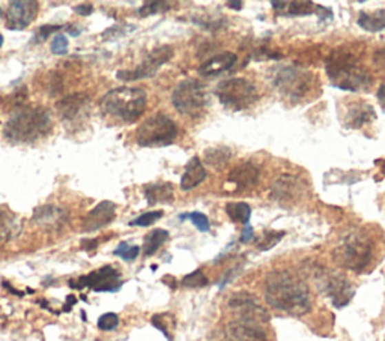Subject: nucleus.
<instances>
[{
    "label": "nucleus",
    "mask_w": 385,
    "mask_h": 341,
    "mask_svg": "<svg viewBox=\"0 0 385 341\" xmlns=\"http://www.w3.org/2000/svg\"><path fill=\"white\" fill-rule=\"evenodd\" d=\"M264 296L277 311L304 316L312 310V296L307 282L291 271H273L265 278Z\"/></svg>",
    "instance_id": "1"
},
{
    "label": "nucleus",
    "mask_w": 385,
    "mask_h": 341,
    "mask_svg": "<svg viewBox=\"0 0 385 341\" xmlns=\"http://www.w3.org/2000/svg\"><path fill=\"white\" fill-rule=\"evenodd\" d=\"M52 127V113L44 107H24L8 119L3 136L14 145L30 143L47 136Z\"/></svg>",
    "instance_id": "2"
},
{
    "label": "nucleus",
    "mask_w": 385,
    "mask_h": 341,
    "mask_svg": "<svg viewBox=\"0 0 385 341\" xmlns=\"http://www.w3.org/2000/svg\"><path fill=\"white\" fill-rule=\"evenodd\" d=\"M326 74L333 86L349 92H358L360 89L368 87L372 81L358 57L343 50L330 54L326 61Z\"/></svg>",
    "instance_id": "3"
},
{
    "label": "nucleus",
    "mask_w": 385,
    "mask_h": 341,
    "mask_svg": "<svg viewBox=\"0 0 385 341\" xmlns=\"http://www.w3.org/2000/svg\"><path fill=\"white\" fill-rule=\"evenodd\" d=\"M147 95L141 87H116L109 90L101 101V110L125 123L136 122L145 113Z\"/></svg>",
    "instance_id": "4"
},
{
    "label": "nucleus",
    "mask_w": 385,
    "mask_h": 341,
    "mask_svg": "<svg viewBox=\"0 0 385 341\" xmlns=\"http://www.w3.org/2000/svg\"><path fill=\"white\" fill-rule=\"evenodd\" d=\"M333 257L334 262L342 268L363 272L373 257V244L364 231L352 230L343 236L340 244L335 247Z\"/></svg>",
    "instance_id": "5"
},
{
    "label": "nucleus",
    "mask_w": 385,
    "mask_h": 341,
    "mask_svg": "<svg viewBox=\"0 0 385 341\" xmlns=\"http://www.w3.org/2000/svg\"><path fill=\"white\" fill-rule=\"evenodd\" d=\"M273 85L278 92L289 98L291 101H300L306 98L313 89L315 76L312 71L300 68V66H278L273 72Z\"/></svg>",
    "instance_id": "6"
},
{
    "label": "nucleus",
    "mask_w": 385,
    "mask_h": 341,
    "mask_svg": "<svg viewBox=\"0 0 385 341\" xmlns=\"http://www.w3.org/2000/svg\"><path fill=\"white\" fill-rule=\"evenodd\" d=\"M178 137V125L167 114L157 113L141 123L136 141L142 147H163L174 143Z\"/></svg>",
    "instance_id": "7"
},
{
    "label": "nucleus",
    "mask_w": 385,
    "mask_h": 341,
    "mask_svg": "<svg viewBox=\"0 0 385 341\" xmlns=\"http://www.w3.org/2000/svg\"><path fill=\"white\" fill-rule=\"evenodd\" d=\"M216 95L226 109L241 112L250 109L259 99V90L247 79H229L221 81L216 89Z\"/></svg>",
    "instance_id": "8"
},
{
    "label": "nucleus",
    "mask_w": 385,
    "mask_h": 341,
    "mask_svg": "<svg viewBox=\"0 0 385 341\" xmlns=\"http://www.w3.org/2000/svg\"><path fill=\"white\" fill-rule=\"evenodd\" d=\"M171 104L178 113L190 118H198L208 105V92L200 81L187 79L175 87L171 94Z\"/></svg>",
    "instance_id": "9"
},
{
    "label": "nucleus",
    "mask_w": 385,
    "mask_h": 341,
    "mask_svg": "<svg viewBox=\"0 0 385 341\" xmlns=\"http://www.w3.org/2000/svg\"><path fill=\"white\" fill-rule=\"evenodd\" d=\"M68 285L76 290L91 289L98 293H116L124 286V281L121 278V272L114 266L105 265L100 269L89 272L87 276L71 280Z\"/></svg>",
    "instance_id": "10"
},
{
    "label": "nucleus",
    "mask_w": 385,
    "mask_h": 341,
    "mask_svg": "<svg viewBox=\"0 0 385 341\" xmlns=\"http://www.w3.org/2000/svg\"><path fill=\"white\" fill-rule=\"evenodd\" d=\"M171 56H174V48L170 45H161L154 48L136 68L118 71L116 79L121 81H137L143 79H151L158 72L160 66L171 59Z\"/></svg>",
    "instance_id": "11"
},
{
    "label": "nucleus",
    "mask_w": 385,
    "mask_h": 341,
    "mask_svg": "<svg viewBox=\"0 0 385 341\" xmlns=\"http://www.w3.org/2000/svg\"><path fill=\"white\" fill-rule=\"evenodd\" d=\"M318 287H321L322 292L331 299V302L337 309H342L349 304L352 296L355 295V290L352 287L346 277L340 273L330 271H318L316 272Z\"/></svg>",
    "instance_id": "12"
},
{
    "label": "nucleus",
    "mask_w": 385,
    "mask_h": 341,
    "mask_svg": "<svg viewBox=\"0 0 385 341\" xmlns=\"http://www.w3.org/2000/svg\"><path fill=\"white\" fill-rule=\"evenodd\" d=\"M91 104V96L85 92H77L62 98L61 101L57 103L56 109L65 125H68V127H77V125L83 123L85 119L89 118V113H91L92 107Z\"/></svg>",
    "instance_id": "13"
},
{
    "label": "nucleus",
    "mask_w": 385,
    "mask_h": 341,
    "mask_svg": "<svg viewBox=\"0 0 385 341\" xmlns=\"http://www.w3.org/2000/svg\"><path fill=\"white\" fill-rule=\"evenodd\" d=\"M39 11V3L34 0H15L8 6L5 14V26L10 30L28 29L32 21L37 19Z\"/></svg>",
    "instance_id": "14"
},
{
    "label": "nucleus",
    "mask_w": 385,
    "mask_h": 341,
    "mask_svg": "<svg viewBox=\"0 0 385 341\" xmlns=\"http://www.w3.org/2000/svg\"><path fill=\"white\" fill-rule=\"evenodd\" d=\"M226 334L232 341H269L264 323L249 318L233 319L227 325Z\"/></svg>",
    "instance_id": "15"
},
{
    "label": "nucleus",
    "mask_w": 385,
    "mask_h": 341,
    "mask_svg": "<svg viewBox=\"0 0 385 341\" xmlns=\"http://www.w3.org/2000/svg\"><path fill=\"white\" fill-rule=\"evenodd\" d=\"M229 309L238 314V318L255 319L262 323H267L269 320L268 311L258 302L255 296L247 292H238L232 295V298L229 299Z\"/></svg>",
    "instance_id": "16"
},
{
    "label": "nucleus",
    "mask_w": 385,
    "mask_h": 341,
    "mask_svg": "<svg viewBox=\"0 0 385 341\" xmlns=\"http://www.w3.org/2000/svg\"><path fill=\"white\" fill-rule=\"evenodd\" d=\"M116 218V205L110 200H103L86 215L83 221V231L92 233L100 230Z\"/></svg>",
    "instance_id": "17"
},
{
    "label": "nucleus",
    "mask_w": 385,
    "mask_h": 341,
    "mask_svg": "<svg viewBox=\"0 0 385 341\" xmlns=\"http://www.w3.org/2000/svg\"><path fill=\"white\" fill-rule=\"evenodd\" d=\"M260 172L255 164L251 163H241L231 170L227 176V182L236 187V191L251 189L258 185Z\"/></svg>",
    "instance_id": "18"
},
{
    "label": "nucleus",
    "mask_w": 385,
    "mask_h": 341,
    "mask_svg": "<svg viewBox=\"0 0 385 341\" xmlns=\"http://www.w3.org/2000/svg\"><path fill=\"white\" fill-rule=\"evenodd\" d=\"M34 221L39 227L44 229H59L68 221V212L54 205L39 206L34 212Z\"/></svg>",
    "instance_id": "19"
},
{
    "label": "nucleus",
    "mask_w": 385,
    "mask_h": 341,
    "mask_svg": "<svg viewBox=\"0 0 385 341\" xmlns=\"http://www.w3.org/2000/svg\"><path fill=\"white\" fill-rule=\"evenodd\" d=\"M302 187L300 185V180L292 176V174H282L271 191V197L277 202H295L301 196Z\"/></svg>",
    "instance_id": "20"
},
{
    "label": "nucleus",
    "mask_w": 385,
    "mask_h": 341,
    "mask_svg": "<svg viewBox=\"0 0 385 341\" xmlns=\"http://www.w3.org/2000/svg\"><path fill=\"white\" fill-rule=\"evenodd\" d=\"M236 62V56L231 52H225L211 57L207 62H203L199 68L202 77H216L221 72H226L232 68Z\"/></svg>",
    "instance_id": "21"
},
{
    "label": "nucleus",
    "mask_w": 385,
    "mask_h": 341,
    "mask_svg": "<svg viewBox=\"0 0 385 341\" xmlns=\"http://www.w3.org/2000/svg\"><path fill=\"white\" fill-rule=\"evenodd\" d=\"M376 118L373 107L368 103H352L345 114V125L348 128H362Z\"/></svg>",
    "instance_id": "22"
},
{
    "label": "nucleus",
    "mask_w": 385,
    "mask_h": 341,
    "mask_svg": "<svg viewBox=\"0 0 385 341\" xmlns=\"http://www.w3.org/2000/svg\"><path fill=\"white\" fill-rule=\"evenodd\" d=\"M205 179H207V170H205L199 156H193L191 160L187 163L185 172L181 178V188L184 191H190L200 185Z\"/></svg>",
    "instance_id": "23"
},
{
    "label": "nucleus",
    "mask_w": 385,
    "mask_h": 341,
    "mask_svg": "<svg viewBox=\"0 0 385 341\" xmlns=\"http://www.w3.org/2000/svg\"><path fill=\"white\" fill-rule=\"evenodd\" d=\"M143 193L147 205L151 206L157 203H169L174 200V185L170 182H158V184L146 185Z\"/></svg>",
    "instance_id": "24"
},
{
    "label": "nucleus",
    "mask_w": 385,
    "mask_h": 341,
    "mask_svg": "<svg viewBox=\"0 0 385 341\" xmlns=\"http://www.w3.org/2000/svg\"><path fill=\"white\" fill-rule=\"evenodd\" d=\"M271 6L277 12H282L284 15H310L318 10V5L313 2H288V0H283V2H278V0H273Z\"/></svg>",
    "instance_id": "25"
},
{
    "label": "nucleus",
    "mask_w": 385,
    "mask_h": 341,
    "mask_svg": "<svg viewBox=\"0 0 385 341\" xmlns=\"http://www.w3.org/2000/svg\"><path fill=\"white\" fill-rule=\"evenodd\" d=\"M358 26L367 30V32H381L385 29V10H379L375 11L372 14H367L364 11H362L358 14Z\"/></svg>",
    "instance_id": "26"
},
{
    "label": "nucleus",
    "mask_w": 385,
    "mask_h": 341,
    "mask_svg": "<svg viewBox=\"0 0 385 341\" xmlns=\"http://www.w3.org/2000/svg\"><path fill=\"white\" fill-rule=\"evenodd\" d=\"M169 231L165 229H154L152 231L147 233L143 240V254L146 257L154 256L169 239Z\"/></svg>",
    "instance_id": "27"
},
{
    "label": "nucleus",
    "mask_w": 385,
    "mask_h": 341,
    "mask_svg": "<svg viewBox=\"0 0 385 341\" xmlns=\"http://www.w3.org/2000/svg\"><path fill=\"white\" fill-rule=\"evenodd\" d=\"M226 214L229 218L235 223H241L244 226H249L251 218V207L244 202H231L226 205Z\"/></svg>",
    "instance_id": "28"
},
{
    "label": "nucleus",
    "mask_w": 385,
    "mask_h": 341,
    "mask_svg": "<svg viewBox=\"0 0 385 341\" xmlns=\"http://www.w3.org/2000/svg\"><path fill=\"white\" fill-rule=\"evenodd\" d=\"M231 158L232 152L227 147H212L205 151V161L214 169H221L229 163Z\"/></svg>",
    "instance_id": "29"
},
{
    "label": "nucleus",
    "mask_w": 385,
    "mask_h": 341,
    "mask_svg": "<svg viewBox=\"0 0 385 341\" xmlns=\"http://www.w3.org/2000/svg\"><path fill=\"white\" fill-rule=\"evenodd\" d=\"M15 229H17L15 215L5 206H0V240L12 238Z\"/></svg>",
    "instance_id": "30"
},
{
    "label": "nucleus",
    "mask_w": 385,
    "mask_h": 341,
    "mask_svg": "<svg viewBox=\"0 0 385 341\" xmlns=\"http://www.w3.org/2000/svg\"><path fill=\"white\" fill-rule=\"evenodd\" d=\"M138 254H141V247L131 245L128 242H121L116 248H114V251H113V256L121 257V259L125 260V262L136 260Z\"/></svg>",
    "instance_id": "31"
},
{
    "label": "nucleus",
    "mask_w": 385,
    "mask_h": 341,
    "mask_svg": "<svg viewBox=\"0 0 385 341\" xmlns=\"http://www.w3.org/2000/svg\"><path fill=\"white\" fill-rule=\"evenodd\" d=\"M174 3L169 2H145L142 8H138V15L141 17H149L154 14H160L170 10V6Z\"/></svg>",
    "instance_id": "32"
},
{
    "label": "nucleus",
    "mask_w": 385,
    "mask_h": 341,
    "mask_svg": "<svg viewBox=\"0 0 385 341\" xmlns=\"http://www.w3.org/2000/svg\"><path fill=\"white\" fill-rule=\"evenodd\" d=\"M181 220H190L193 224H194V227L198 229L199 231H209V227H211V224H209V220L208 217L205 214L202 212H191V214H184L179 217Z\"/></svg>",
    "instance_id": "33"
},
{
    "label": "nucleus",
    "mask_w": 385,
    "mask_h": 341,
    "mask_svg": "<svg viewBox=\"0 0 385 341\" xmlns=\"http://www.w3.org/2000/svg\"><path fill=\"white\" fill-rule=\"evenodd\" d=\"M96 327L100 331H114L119 327V316L116 313H104L100 316V319L96 322Z\"/></svg>",
    "instance_id": "34"
},
{
    "label": "nucleus",
    "mask_w": 385,
    "mask_h": 341,
    "mask_svg": "<svg viewBox=\"0 0 385 341\" xmlns=\"http://www.w3.org/2000/svg\"><path fill=\"white\" fill-rule=\"evenodd\" d=\"M284 236V231H267L262 235V239L258 242V248L262 251H267V249L273 248L280 242V239Z\"/></svg>",
    "instance_id": "35"
},
{
    "label": "nucleus",
    "mask_w": 385,
    "mask_h": 341,
    "mask_svg": "<svg viewBox=\"0 0 385 341\" xmlns=\"http://www.w3.org/2000/svg\"><path fill=\"white\" fill-rule=\"evenodd\" d=\"M63 29H67V26H54V24H45V26H41L34 35L32 43L34 44H43L48 39V37L53 35L54 32H61Z\"/></svg>",
    "instance_id": "36"
},
{
    "label": "nucleus",
    "mask_w": 385,
    "mask_h": 341,
    "mask_svg": "<svg viewBox=\"0 0 385 341\" xmlns=\"http://www.w3.org/2000/svg\"><path fill=\"white\" fill-rule=\"evenodd\" d=\"M163 217V211H152V212H145L141 217H137L136 220L129 221V226L133 227H147L154 224L155 221H158Z\"/></svg>",
    "instance_id": "37"
},
{
    "label": "nucleus",
    "mask_w": 385,
    "mask_h": 341,
    "mask_svg": "<svg viewBox=\"0 0 385 341\" xmlns=\"http://www.w3.org/2000/svg\"><path fill=\"white\" fill-rule=\"evenodd\" d=\"M207 285H208V278L205 277V273L200 269L188 273V276L184 277V280H183V286L190 287V289H198V287H203Z\"/></svg>",
    "instance_id": "38"
},
{
    "label": "nucleus",
    "mask_w": 385,
    "mask_h": 341,
    "mask_svg": "<svg viewBox=\"0 0 385 341\" xmlns=\"http://www.w3.org/2000/svg\"><path fill=\"white\" fill-rule=\"evenodd\" d=\"M68 48H70V43H68L67 35H63V33H57V35H54L52 44H50V50L53 54L65 56L68 53Z\"/></svg>",
    "instance_id": "39"
},
{
    "label": "nucleus",
    "mask_w": 385,
    "mask_h": 341,
    "mask_svg": "<svg viewBox=\"0 0 385 341\" xmlns=\"http://www.w3.org/2000/svg\"><path fill=\"white\" fill-rule=\"evenodd\" d=\"M128 29H131L129 26H125V24H116V26H113L107 30L103 32V39L104 41H114L121 37H124L125 33H128Z\"/></svg>",
    "instance_id": "40"
},
{
    "label": "nucleus",
    "mask_w": 385,
    "mask_h": 341,
    "mask_svg": "<svg viewBox=\"0 0 385 341\" xmlns=\"http://www.w3.org/2000/svg\"><path fill=\"white\" fill-rule=\"evenodd\" d=\"M152 325L157 328L158 331H161L163 334H165L170 341H171V337L169 334V329H167V325H166V322H165V314H155L154 318H152Z\"/></svg>",
    "instance_id": "41"
},
{
    "label": "nucleus",
    "mask_w": 385,
    "mask_h": 341,
    "mask_svg": "<svg viewBox=\"0 0 385 341\" xmlns=\"http://www.w3.org/2000/svg\"><path fill=\"white\" fill-rule=\"evenodd\" d=\"M255 239V231H253V229H251V226L249 224V226H245L244 227V230H242V235H241V242L242 244H249V242H251V240Z\"/></svg>",
    "instance_id": "42"
},
{
    "label": "nucleus",
    "mask_w": 385,
    "mask_h": 341,
    "mask_svg": "<svg viewBox=\"0 0 385 341\" xmlns=\"http://www.w3.org/2000/svg\"><path fill=\"white\" fill-rule=\"evenodd\" d=\"M74 12L81 15V17H87L94 12V6L91 3H86V5H79L74 8Z\"/></svg>",
    "instance_id": "43"
},
{
    "label": "nucleus",
    "mask_w": 385,
    "mask_h": 341,
    "mask_svg": "<svg viewBox=\"0 0 385 341\" xmlns=\"http://www.w3.org/2000/svg\"><path fill=\"white\" fill-rule=\"evenodd\" d=\"M81 248H83L85 251H92V249L98 248V240L96 239H85L83 242H81Z\"/></svg>",
    "instance_id": "44"
},
{
    "label": "nucleus",
    "mask_w": 385,
    "mask_h": 341,
    "mask_svg": "<svg viewBox=\"0 0 385 341\" xmlns=\"http://www.w3.org/2000/svg\"><path fill=\"white\" fill-rule=\"evenodd\" d=\"M76 304H77V298L74 296V295H68V296H67V301H65V305H63L62 311H63V313H70L72 307L76 305Z\"/></svg>",
    "instance_id": "45"
},
{
    "label": "nucleus",
    "mask_w": 385,
    "mask_h": 341,
    "mask_svg": "<svg viewBox=\"0 0 385 341\" xmlns=\"http://www.w3.org/2000/svg\"><path fill=\"white\" fill-rule=\"evenodd\" d=\"M378 99H379L381 107L385 110V83H382L379 90H378Z\"/></svg>",
    "instance_id": "46"
},
{
    "label": "nucleus",
    "mask_w": 385,
    "mask_h": 341,
    "mask_svg": "<svg viewBox=\"0 0 385 341\" xmlns=\"http://www.w3.org/2000/svg\"><path fill=\"white\" fill-rule=\"evenodd\" d=\"M242 5V2H227V6L232 8V10H241Z\"/></svg>",
    "instance_id": "47"
},
{
    "label": "nucleus",
    "mask_w": 385,
    "mask_h": 341,
    "mask_svg": "<svg viewBox=\"0 0 385 341\" xmlns=\"http://www.w3.org/2000/svg\"><path fill=\"white\" fill-rule=\"evenodd\" d=\"M81 318H83V320H85V322L87 320V318H86V313H85V311H81Z\"/></svg>",
    "instance_id": "48"
},
{
    "label": "nucleus",
    "mask_w": 385,
    "mask_h": 341,
    "mask_svg": "<svg viewBox=\"0 0 385 341\" xmlns=\"http://www.w3.org/2000/svg\"><path fill=\"white\" fill-rule=\"evenodd\" d=\"M3 45V35H0V48Z\"/></svg>",
    "instance_id": "49"
},
{
    "label": "nucleus",
    "mask_w": 385,
    "mask_h": 341,
    "mask_svg": "<svg viewBox=\"0 0 385 341\" xmlns=\"http://www.w3.org/2000/svg\"><path fill=\"white\" fill-rule=\"evenodd\" d=\"M2 15H3V14H2V11H0V17H2Z\"/></svg>",
    "instance_id": "50"
}]
</instances>
